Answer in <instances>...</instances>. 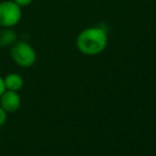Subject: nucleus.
<instances>
[{"label":"nucleus","instance_id":"obj_1","mask_svg":"<svg viewBox=\"0 0 156 156\" xmlns=\"http://www.w3.org/2000/svg\"><path fill=\"white\" fill-rule=\"evenodd\" d=\"M108 35L102 27H89L79 33L76 45L84 55L94 56L101 54L107 47Z\"/></svg>","mask_w":156,"mask_h":156},{"label":"nucleus","instance_id":"obj_2","mask_svg":"<svg viewBox=\"0 0 156 156\" xmlns=\"http://www.w3.org/2000/svg\"><path fill=\"white\" fill-rule=\"evenodd\" d=\"M11 56L15 64L23 68L33 66L37 58L34 48L23 41H17L14 45L11 46Z\"/></svg>","mask_w":156,"mask_h":156},{"label":"nucleus","instance_id":"obj_3","mask_svg":"<svg viewBox=\"0 0 156 156\" xmlns=\"http://www.w3.org/2000/svg\"><path fill=\"white\" fill-rule=\"evenodd\" d=\"M23 17L21 6L13 0H4L0 2V27L13 28L18 25Z\"/></svg>","mask_w":156,"mask_h":156},{"label":"nucleus","instance_id":"obj_4","mask_svg":"<svg viewBox=\"0 0 156 156\" xmlns=\"http://www.w3.org/2000/svg\"><path fill=\"white\" fill-rule=\"evenodd\" d=\"M21 105V99L18 91H13L5 89L3 94L0 96V106L6 113H14L18 111Z\"/></svg>","mask_w":156,"mask_h":156},{"label":"nucleus","instance_id":"obj_5","mask_svg":"<svg viewBox=\"0 0 156 156\" xmlns=\"http://www.w3.org/2000/svg\"><path fill=\"white\" fill-rule=\"evenodd\" d=\"M3 81L4 85H5V89H8V90L18 91L23 86V76L18 73H15V72L6 74L5 78H3Z\"/></svg>","mask_w":156,"mask_h":156},{"label":"nucleus","instance_id":"obj_6","mask_svg":"<svg viewBox=\"0 0 156 156\" xmlns=\"http://www.w3.org/2000/svg\"><path fill=\"white\" fill-rule=\"evenodd\" d=\"M18 41L17 33L12 28H2L0 30V47H11Z\"/></svg>","mask_w":156,"mask_h":156},{"label":"nucleus","instance_id":"obj_7","mask_svg":"<svg viewBox=\"0 0 156 156\" xmlns=\"http://www.w3.org/2000/svg\"><path fill=\"white\" fill-rule=\"evenodd\" d=\"M6 121V112L0 106V127L2 126Z\"/></svg>","mask_w":156,"mask_h":156},{"label":"nucleus","instance_id":"obj_8","mask_svg":"<svg viewBox=\"0 0 156 156\" xmlns=\"http://www.w3.org/2000/svg\"><path fill=\"white\" fill-rule=\"evenodd\" d=\"M13 1L15 2V3H17L19 6H28L30 5V4L33 2V0H13Z\"/></svg>","mask_w":156,"mask_h":156},{"label":"nucleus","instance_id":"obj_9","mask_svg":"<svg viewBox=\"0 0 156 156\" xmlns=\"http://www.w3.org/2000/svg\"><path fill=\"white\" fill-rule=\"evenodd\" d=\"M5 91V85H4V81H3V78L0 76V96Z\"/></svg>","mask_w":156,"mask_h":156}]
</instances>
